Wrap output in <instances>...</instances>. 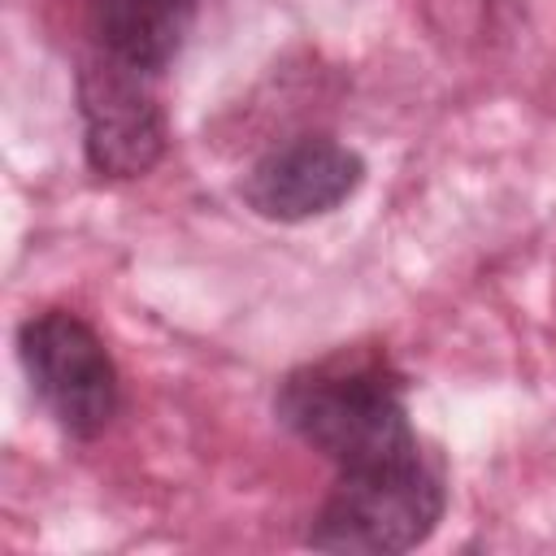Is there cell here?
I'll return each mask as SVG.
<instances>
[{"instance_id":"6da1fadb","label":"cell","mask_w":556,"mask_h":556,"mask_svg":"<svg viewBox=\"0 0 556 556\" xmlns=\"http://www.w3.org/2000/svg\"><path fill=\"white\" fill-rule=\"evenodd\" d=\"M274 417L334 469L421 456L404 378L378 352H334L291 369L274 391Z\"/></svg>"},{"instance_id":"7a4b0ae2","label":"cell","mask_w":556,"mask_h":556,"mask_svg":"<svg viewBox=\"0 0 556 556\" xmlns=\"http://www.w3.org/2000/svg\"><path fill=\"white\" fill-rule=\"evenodd\" d=\"M447 491L426 456H404L369 469H339L317 504L304 543L348 556H400L421 547L443 521Z\"/></svg>"},{"instance_id":"3957f363","label":"cell","mask_w":556,"mask_h":556,"mask_svg":"<svg viewBox=\"0 0 556 556\" xmlns=\"http://www.w3.org/2000/svg\"><path fill=\"white\" fill-rule=\"evenodd\" d=\"M17 361L30 395L70 439L87 443L113 426L122 408V378L91 321L70 308L30 313L17 326Z\"/></svg>"},{"instance_id":"277c9868","label":"cell","mask_w":556,"mask_h":556,"mask_svg":"<svg viewBox=\"0 0 556 556\" xmlns=\"http://www.w3.org/2000/svg\"><path fill=\"white\" fill-rule=\"evenodd\" d=\"M74 100L83 122V156L91 174L130 182L156 169L169 130L161 100L152 91V74L96 48L91 56L78 61Z\"/></svg>"},{"instance_id":"5b68a950","label":"cell","mask_w":556,"mask_h":556,"mask_svg":"<svg viewBox=\"0 0 556 556\" xmlns=\"http://www.w3.org/2000/svg\"><path fill=\"white\" fill-rule=\"evenodd\" d=\"M365 182V156L334 135H295L252 161L239 182L243 204L265 222H313L348 204Z\"/></svg>"},{"instance_id":"8992f818","label":"cell","mask_w":556,"mask_h":556,"mask_svg":"<svg viewBox=\"0 0 556 556\" xmlns=\"http://www.w3.org/2000/svg\"><path fill=\"white\" fill-rule=\"evenodd\" d=\"M195 13L200 0H87L96 48L152 78L174 65Z\"/></svg>"}]
</instances>
